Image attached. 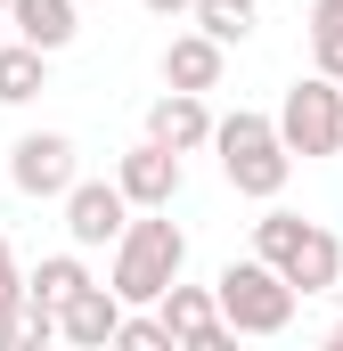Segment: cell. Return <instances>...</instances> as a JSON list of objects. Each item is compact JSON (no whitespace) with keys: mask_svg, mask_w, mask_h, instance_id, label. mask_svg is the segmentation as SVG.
I'll use <instances>...</instances> for the list:
<instances>
[{"mask_svg":"<svg viewBox=\"0 0 343 351\" xmlns=\"http://www.w3.org/2000/svg\"><path fill=\"white\" fill-rule=\"evenodd\" d=\"M180 269H188V237H180V221H164V204H147L139 221H123L106 286L123 294V311H139V302H156V294H164Z\"/></svg>","mask_w":343,"mask_h":351,"instance_id":"1","label":"cell"},{"mask_svg":"<svg viewBox=\"0 0 343 351\" xmlns=\"http://www.w3.org/2000/svg\"><path fill=\"white\" fill-rule=\"evenodd\" d=\"M213 147H221V172H229L237 196H261V204H278V196H286L294 156H286V139H278V123H270V114H254V106L213 114Z\"/></svg>","mask_w":343,"mask_h":351,"instance_id":"2","label":"cell"},{"mask_svg":"<svg viewBox=\"0 0 343 351\" xmlns=\"http://www.w3.org/2000/svg\"><path fill=\"white\" fill-rule=\"evenodd\" d=\"M213 302H221V319H229V335H286L294 327V286L278 278V269L261 262V254H246V262H229L221 278H213Z\"/></svg>","mask_w":343,"mask_h":351,"instance_id":"3","label":"cell"},{"mask_svg":"<svg viewBox=\"0 0 343 351\" xmlns=\"http://www.w3.org/2000/svg\"><path fill=\"white\" fill-rule=\"evenodd\" d=\"M270 123H278L286 156H303V164L343 156V82H327V74H303V82L286 90V106H278Z\"/></svg>","mask_w":343,"mask_h":351,"instance_id":"4","label":"cell"},{"mask_svg":"<svg viewBox=\"0 0 343 351\" xmlns=\"http://www.w3.org/2000/svg\"><path fill=\"white\" fill-rule=\"evenodd\" d=\"M156 319H164L172 351H229V319H221V302H213V286H180L172 278L164 294H156Z\"/></svg>","mask_w":343,"mask_h":351,"instance_id":"5","label":"cell"},{"mask_svg":"<svg viewBox=\"0 0 343 351\" xmlns=\"http://www.w3.org/2000/svg\"><path fill=\"white\" fill-rule=\"evenodd\" d=\"M74 172H82V156H74L66 131H25V139L8 147V180H16V196H66Z\"/></svg>","mask_w":343,"mask_h":351,"instance_id":"6","label":"cell"},{"mask_svg":"<svg viewBox=\"0 0 343 351\" xmlns=\"http://www.w3.org/2000/svg\"><path fill=\"white\" fill-rule=\"evenodd\" d=\"M58 204H66V237H74V254L115 245V237H123V221H131V196H123L115 180H82V172H74V188H66Z\"/></svg>","mask_w":343,"mask_h":351,"instance_id":"7","label":"cell"},{"mask_svg":"<svg viewBox=\"0 0 343 351\" xmlns=\"http://www.w3.org/2000/svg\"><path fill=\"white\" fill-rule=\"evenodd\" d=\"M180 180H188V172H180V156L156 147V139H139V147H123V156H115V188L131 196V213H147V204H164V213H172Z\"/></svg>","mask_w":343,"mask_h":351,"instance_id":"8","label":"cell"},{"mask_svg":"<svg viewBox=\"0 0 343 351\" xmlns=\"http://www.w3.org/2000/svg\"><path fill=\"white\" fill-rule=\"evenodd\" d=\"M115 327H123V294L115 286H74L66 302H58V343H74V351H106L115 343Z\"/></svg>","mask_w":343,"mask_h":351,"instance_id":"9","label":"cell"},{"mask_svg":"<svg viewBox=\"0 0 343 351\" xmlns=\"http://www.w3.org/2000/svg\"><path fill=\"white\" fill-rule=\"evenodd\" d=\"M278 278H286L294 294H335V278H343V237L327 229V221H303V237L286 245Z\"/></svg>","mask_w":343,"mask_h":351,"instance_id":"10","label":"cell"},{"mask_svg":"<svg viewBox=\"0 0 343 351\" xmlns=\"http://www.w3.org/2000/svg\"><path fill=\"white\" fill-rule=\"evenodd\" d=\"M147 139L172 147V156L213 147V106H204V90H164V98L147 106Z\"/></svg>","mask_w":343,"mask_h":351,"instance_id":"11","label":"cell"},{"mask_svg":"<svg viewBox=\"0 0 343 351\" xmlns=\"http://www.w3.org/2000/svg\"><path fill=\"white\" fill-rule=\"evenodd\" d=\"M8 33L58 58V49L82 33V0H8Z\"/></svg>","mask_w":343,"mask_h":351,"instance_id":"12","label":"cell"},{"mask_svg":"<svg viewBox=\"0 0 343 351\" xmlns=\"http://www.w3.org/2000/svg\"><path fill=\"white\" fill-rule=\"evenodd\" d=\"M221 66H229V49L213 33H180L164 49V90H221Z\"/></svg>","mask_w":343,"mask_h":351,"instance_id":"13","label":"cell"},{"mask_svg":"<svg viewBox=\"0 0 343 351\" xmlns=\"http://www.w3.org/2000/svg\"><path fill=\"white\" fill-rule=\"evenodd\" d=\"M49 90V49L33 41H0V106H25Z\"/></svg>","mask_w":343,"mask_h":351,"instance_id":"14","label":"cell"},{"mask_svg":"<svg viewBox=\"0 0 343 351\" xmlns=\"http://www.w3.org/2000/svg\"><path fill=\"white\" fill-rule=\"evenodd\" d=\"M303 33H311V74L343 82V0H311Z\"/></svg>","mask_w":343,"mask_h":351,"instance_id":"15","label":"cell"},{"mask_svg":"<svg viewBox=\"0 0 343 351\" xmlns=\"http://www.w3.org/2000/svg\"><path fill=\"white\" fill-rule=\"evenodd\" d=\"M188 16H196V33H213L221 49L254 33V0H188Z\"/></svg>","mask_w":343,"mask_h":351,"instance_id":"16","label":"cell"},{"mask_svg":"<svg viewBox=\"0 0 343 351\" xmlns=\"http://www.w3.org/2000/svg\"><path fill=\"white\" fill-rule=\"evenodd\" d=\"M74 286H90V269H82V254H49V262H41V269H33V278H25V294H41L49 311H58V302H66Z\"/></svg>","mask_w":343,"mask_h":351,"instance_id":"17","label":"cell"},{"mask_svg":"<svg viewBox=\"0 0 343 351\" xmlns=\"http://www.w3.org/2000/svg\"><path fill=\"white\" fill-rule=\"evenodd\" d=\"M294 237H303V213H261V221H254V254H261L270 269L286 262V245H294Z\"/></svg>","mask_w":343,"mask_h":351,"instance_id":"18","label":"cell"},{"mask_svg":"<svg viewBox=\"0 0 343 351\" xmlns=\"http://www.w3.org/2000/svg\"><path fill=\"white\" fill-rule=\"evenodd\" d=\"M115 343L123 351H172V335H164V319L139 302V311H123V327H115Z\"/></svg>","mask_w":343,"mask_h":351,"instance_id":"19","label":"cell"},{"mask_svg":"<svg viewBox=\"0 0 343 351\" xmlns=\"http://www.w3.org/2000/svg\"><path fill=\"white\" fill-rule=\"evenodd\" d=\"M16 311H25V351H41V343H58V311L41 302V294H16Z\"/></svg>","mask_w":343,"mask_h":351,"instance_id":"20","label":"cell"},{"mask_svg":"<svg viewBox=\"0 0 343 351\" xmlns=\"http://www.w3.org/2000/svg\"><path fill=\"white\" fill-rule=\"evenodd\" d=\"M25 294V278H16V254H8V237H0V302H16Z\"/></svg>","mask_w":343,"mask_h":351,"instance_id":"21","label":"cell"},{"mask_svg":"<svg viewBox=\"0 0 343 351\" xmlns=\"http://www.w3.org/2000/svg\"><path fill=\"white\" fill-rule=\"evenodd\" d=\"M147 8H156V16H188V0H147Z\"/></svg>","mask_w":343,"mask_h":351,"instance_id":"22","label":"cell"},{"mask_svg":"<svg viewBox=\"0 0 343 351\" xmlns=\"http://www.w3.org/2000/svg\"><path fill=\"white\" fill-rule=\"evenodd\" d=\"M327 351H343V319H335V327H327Z\"/></svg>","mask_w":343,"mask_h":351,"instance_id":"23","label":"cell"},{"mask_svg":"<svg viewBox=\"0 0 343 351\" xmlns=\"http://www.w3.org/2000/svg\"><path fill=\"white\" fill-rule=\"evenodd\" d=\"M0 25H8V8H0Z\"/></svg>","mask_w":343,"mask_h":351,"instance_id":"24","label":"cell"},{"mask_svg":"<svg viewBox=\"0 0 343 351\" xmlns=\"http://www.w3.org/2000/svg\"><path fill=\"white\" fill-rule=\"evenodd\" d=\"M335 294H343V278H335Z\"/></svg>","mask_w":343,"mask_h":351,"instance_id":"25","label":"cell"},{"mask_svg":"<svg viewBox=\"0 0 343 351\" xmlns=\"http://www.w3.org/2000/svg\"><path fill=\"white\" fill-rule=\"evenodd\" d=\"M0 8H8V0H0Z\"/></svg>","mask_w":343,"mask_h":351,"instance_id":"26","label":"cell"}]
</instances>
